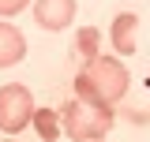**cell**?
Returning <instances> with one entry per match:
<instances>
[{
    "label": "cell",
    "instance_id": "obj_7",
    "mask_svg": "<svg viewBox=\"0 0 150 142\" xmlns=\"http://www.w3.org/2000/svg\"><path fill=\"white\" fill-rule=\"evenodd\" d=\"M34 131H38V138H45V142L60 138V135H64V131H60V112L38 108V112H34Z\"/></svg>",
    "mask_w": 150,
    "mask_h": 142
},
{
    "label": "cell",
    "instance_id": "obj_4",
    "mask_svg": "<svg viewBox=\"0 0 150 142\" xmlns=\"http://www.w3.org/2000/svg\"><path fill=\"white\" fill-rule=\"evenodd\" d=\"M75 0H34V19L41 30H49V34H56V30H68L75 19Z\"/></svg>",
    "mask_w": 150,
    "mask_h": 142
},
{
    "label": "cell",
    "instance_id": "obj_1",
    "mask_svg": "<svg viewBox=\"0 0 150 142\" xmlns=\"http://www.w3.org/2000/svg\"><path fill=\"white\" fill-rule=\"evenodd\" d=\"M131 90V75L120 60L112 56H94L83 64V71L75 75V93L86 97V101H98V105H116L124 101V93Z\"/></svg>",
    "mask_w": 150,
    "mask_h": 142
},
{
    "label": "cell",
    "instance_id": "obj_9",
    "mask_svg": "<svg viewBox=\"0 0 150 142\" xmlns=\"http://www.w3.org/2000/svg\"><path fill=\"white\" fill-rule=\"evenodd\" d=\"M26 4L30 0H0V19H11L19 11H26Z\"/></svg>",
    "mask_w": 150,
    "mask_h": 142
},
{
    "label": "cell",
    "instance_id": "obj_5",
    "mask_svg": "<svg viewBox=\"0 0 150 142\" xmlns=\"http://www.w3.org/2000/svg\"><path fill=\"white\" fill-rule=\"evenodd\" d=\"M135 34H139V15H135V11H120V15L112 19L109 41H112V49H116L120 56L135 53Z\"/></svg>",
    "mask_w": 150,
    "mask_h": 142
},
{
    "label": "cell",
    "instance_id": "obj_6",
    "mask_svg": "<svg viewBox=\"0 0 150 142\" xmlns=\"http://www.w3.org/2000/svg\"><path fill=\"white\" fill-rule=\"evenodd\" d=\"M26 56V37L19 34V26L0 19V67H15Z\"/></svg>",
    "mask_w": 150,
    "mask_h": 142
},
{
    "label": "cell",
    "instance_id": "obj_10",
    "mask_svg": "<svg viewBox=\"0 0 150 142\" xmlns=\"http://www.w3.org/2000/svg\"><path fill=\"white\" fill-rule=\"evenodd\" d=\"M4 142H19V138H4Z\"/></svg>",
    "mask_w": 150,
    "mask_h": 142
},
{
    "label": "cell",
    "instance_id": "obj_2",
    "mask_svg": "<svg viewBox=\"0 0 150 142\" xmlns=\"http://www.w3.org/2000/svg\"><path fill=\"white\" fill-rule=\"evenodd\" d=\"M60 131L71 142H101L112 131V108L75 93L71 101H64V108H60Z\"/></svg>",
    "mask_w": 150,
    "mask_h": 142
},
{
    "label": "cell",
    "instance_id": "obj_3",
    "mask_svg": "<svg viewBox=\"0 0 150 142\" xmlns=\"http://www.w3.org/2000/svg\"><path fill=\"white\" fill-rule=\"evenodd\" d=\"M34 93L23 86V82H8V86H0V131L8 135V138H15L19 131H26V127L34 124Z\"/></svg>",
    "mask_w": 150,
    "mask_h": 142
},
{
    "label": "cell",
    "instance_id": "obj_8",
    "mask_svg": "<svg viewBox=\"0 0 150 142\" xmlns=\"http://www.w3.org/2000/svg\"><path fill=\"white\" fill-rule=\"evenodd\" d=\"M75 49L83 53V60L101 56V30H98V26H83V30L75 34Z\"/></svg>",
    "mask_w": 150,
    "mask_h": 142
},
{
    "label": "cell",
    "instance_id": "obj_11",
    "mask_svg": "<svg viewBox=\"0 0 150 142\" xmlns=\"http://www.w3.org/2000/svg\"><path fill=\"white\" fill-rule=\"evenodd\" d=\"M101 142H105V138H101Z\"/></svg>",
    "mask_w": 150,
    "mask_h": 142
}]
</instances>
